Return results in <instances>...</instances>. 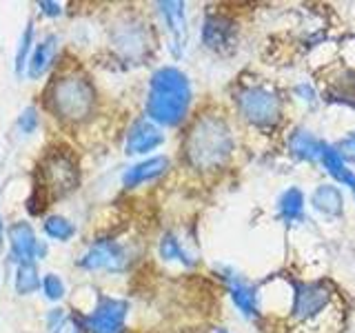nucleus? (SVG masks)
Wrapping results in <instances>:
<instances>
[{
	"mask_svg": "<svg viewBox=\"0 0 355 333\" xmlns=\"http://www.w3.org/2000/svg\"><path fill=\"white\" fill-rule=\"evenodd\" d=\"M233 151L231 129L220 116H202L184 140V155L196 169H218Z\"/></svg>",
	"mask_w": 355,
	"mask_h": 333,
	"instance_id": "obj_2",
	"label": "nucleus"
},
{
	"mask_svg": "<svg viewBox=\"0 0 355 333\" xmlns=\"http://www.w3.org/2000/svg\"><path fill=\"white\" fill-rule=\"evenodd\" d=\"M225 280L229 284V296L233 300V305H236L244 316H258V293H255V289L247 282L242 280L240 275H233V273H227Z\"/></svg>",
	"mask_w": 355,
	"mask_h": 333,
	"instance_id": "obj_14",
	"label": "nucleus"
},
{
	"mask_svg": "<svg viewBox=\"0 0 355 333\" xmlns=\"http://www.w3.org/2000/svg\"><path fill=\"white\" fill-rule=\"evenodd\" d=\"M293 314L295 322L313 320L331 305V287L324 282H295L293 284Z\"/></svg>",
	"mask_w": 355,
	"mask_h": 333,
	"instance_id": "obj_8",
	"label": "nucleus"
},
{
	"mask_svg": "<svg viewBox=\"0 0 355 333\" xmlns=\"http://www.w3.org/2000/svg\"><path fill=\"white\" fill-rule=\"evenodd\" d=\"M5 233H7V229H5L3 216H0V249H3V240H5Z\"/></svg>",
	"mask_w": 355,
	"mask_h": 333,
	"instance_id": "obj_30",
	"label": "nucleus"
},
{
	"mask_svg": "<svg viewBox=\"0 0 355 333\" xmlns=\"http://www.w3.org/2000/svg\"><path fill=\"white\" fill-rule=\"evenodd\" d=\"M14 264V289L18 296H33L40 291L42 278L38 271V262L22 260V262H9Z\"/></svg>",
	"mask_w": 355,
	"mask_h": 333,
	"instance_id": "obj_16",
	"label": "nucleus"
},
{
	"mask_svg": "<svg viewBox=\"0 0 355 333\" xmlns=\"http://www.w3.org/2000/svg\"><path fill=\"white\" fill-rule=\"evenodd\" d=\"M191 83L178 67H160L149 78V94L144 111L158 127H178L189 114Z\"/></svg>",
	"mask_w": 355,
	"mask_h": 333,
	"instance_id": "obj_1",
	"label": "nucleus"
},
{
	"mask_svg": "<svg viewBox=\"0 0 355 333\" xmlns=\"http://www.w3.org/2000/svg\"><path fill=\"white\" fill-rule=\"evenodd\" d=\"M202 42L205 47L214 51H225L233 42V27L231 22L222 16H209L202 27Z\"/></svg>",
	"mask_w": 355,
	"mask_h": 333,
	"instance_id": "obj_15",
	"label": "nucleus"
},
{
	"mask_svg": "<svg viewBox=\"0 0 355 333\" xmlns=\"http://www.w3.org/2000/svg\"><path fill=\"white\" fill-rule=\"evenodd\" d=\"M277 211H280V218L286 225H293L304 218V196L300 189L291 187L280 196V203H277Z\"/></svg>",
	"mask_w": 355,
	"mask_h": 333,
	"instance_id": "obj_20",
	"label": "nucleus"
},
{
	"mask_svg": "<svg viewBox=\"0 0 355 333\" xmlns=\"http://www.w3.org/2000/svg\"><path fill=\"white\" fill-rule=\"evenodd\" d=\"M42 231H44V236L55 240V242H69L73 236H76V225L69 220V218H64L60 214H53V216H47L42 222Z\"/></svg>",
	"mask_w": 355,
	"mask_h": 333,
	"instance_id": "obj_21",
	"label": "nucleus"
},
{
	"mask_svg": "<svg viewBox=\"0 0 355 333\" xmlns=\"http://www.w3.org/2000/svg\"><path fill=\"white\" fill-rule=\"evenodd\" d=\"M320 160H322V164H324V169L329 171V176L336 178L338 182L347 185L353 191V196H355V173L351 169H347V162H344L338 155L336 147H329V144H324V147H322Z\"/></svg>",
	"mask_w": 355,
	"mask_h": 333,
	"instance_id": "obj_17",
	"label": "nucleus"
},
{
	"mask_svg": "<svg viewBox=\"0 0 355 333\" xmlns=\"http://www.w3.org/2000/svg\"><path fill=\"white\" fill-rule=\"evenodd\" d=\"M129 316V302L122 298L100 296L92 314L85 316L83 329L89 333H122Z\"/></svg>",
	"mask_w": 355,
	"mask_h": 333,
	"instance_id": "obj_6",
	"label": "nucleus"
},
{
	"mask_svg": "<svg viewBox=\"0 0 355 333\" xmlns=\"http://www.w3.org/2000/svg\"><path fill=\"white\" fill-rule=\"evenodd\" d=\"M131 264V251L127 244L114 238H100L87 247L78 258V266L89 273H125Z\"/></svg>",
	"mask_w": 355,
	"mask_h": 333,
	"instance_id": "obj_4",
	"label": "nucleus"
},
{
	"mask_svg": "<svg viewBox=\"0 0 355 333\" xmlns=\"http://www.w3.org/2000/svg\"><path fill=\"white\" fill-rule=\"evenodd\" d=\"M160 16L164 20L166 29L171 33V49L175 56H180L187 42V16L184 3H158Z\"/></svg>",
	"mask_w": 355,
	"mask_h": 333,
	"instance_id": "obj_13",
	"label": "nucleus"
},
{
	"mask_svg": "<svg viewBox=\"0 0 355 333\" xmlns=\"http://www.w3.org/2000/svg\"><path fill=\"white\" fill-rule=\"evenodd\" d=\"M158 251H160V258L166 260V262H180L184 266H193L196 264V260L184 251L180 240H178L173 233H164L162 240H160Z\"/></svg>",
	"mask_w": 355,
	"mask_h": 333,
	"instance_id": "obj_22",
	"label": "nucleus"
},
{
	"mask_svg": "<svg viewBox=\"0 0 355 333\" xmlns=\"http://www.w3.org/2000/svg\"><path fill=\"white\" fill-rule=\"evenodd\" d=\"M40 291L44 298L49 300V302H60V300L67 296V284L58 273H44Z\"/></svg>",
	"mask_w": 355,
	"mask_h": 333,
	"instance_id": "obj_24",
	"label": "nucleus"
},
{
	"mask_svg": "<svg viewBox=\"0 0 355 333\" xmlns=\"http://www.w3.org/2000/svg\"><path fill=\"white\" fill-rule=\"evenodd\" d=\"M7 242H9V262L22 260H44L47 258V242L38 238L36 229L27 220H16L7 227Z\"/></svg>",
	"mask_w": 355,
	"mask_h": 333,
	"instance_id": "obj_7",
	"label": "nucleus"
},
{
	"mask_svg": "<svg viewBox=\"0 0 355 333\" xmlns=\"http://www.w3.org/2000/svg\"><path fill=\"white\" fill-rule=\"evenodd\" d=\"M67 318H69V314H67L62 307H53V309L47 311V316H44V325H47L49 333H53L55 329L64 325Z\"/></svg>",
	"mask_w": 355,
	"mask_h": 333,
	"instance_id": "obj_26",
	"label": "nucleus"
},
{
	"mask_svg": "<svg viewBox=\"0 0 355 333\" xmlns=\"http://www.w3.org/2000/svg\"><path fill=\"white\" fill-rule=\"evenodd\" d=\"M44 189H53L55 194L62 196L67 191H71L78 185V169L76 164L64 158V155H53L47 162H44Z\"/></svg>",
	"mask_w": 355,
	"mask_h": 333,
	"instance_id": "obj_10",
	"label": "nucleus"
},
{
	"mask_svg": "<svg viewBox=\"0 0 355 333\" xmlns=\"http://www.w3.org/2000/svg\"><path fill=\"white\" fill-rule=\"evenodd\" d=\"M216 333H229V331H225V329H216Z\"/></svg>",
	"mask_w": 355,
	"mask_h": 333,
	"instance_id": "obj_31",
	"label": "nucleus"
},
{
	"mask_svg": "<svg viewBox=\"0 0 355 333\" xmlns=\"http://www.w3.org/2000/svg\"><path fill=\"white\" fill-rule=\"evenodd\" d=\"M18 129L20 133H25V136H31V133H36L38 127H40V114L36 107H25L18 114Z\"/></svg>",
	"mask_w": 355,
	"mask_h": 333,
	"instance_id": "obj_25",
	"label": "nucleus"
},
{
	"mask_svg": "<svg viewBox=\"0 0 355 333\" xmlns=\"http://www.w3.org/2000/svg\"><path fill=\"white\" fill-rule=\"evenodd\" d=\"M336 151L344 162H355V133L349 138H344L342 142H338Z\"/></svg>",
	"mask_w": 355,
	"mask_h": 333,
	"instance_id": "obj_27",
	"label": "nucleus"
},
{
	"mask_svg": "<svg viewBox=\"0 0 355 333\" xmlns=\"http://www.w3.org/2000/svg\"><path fill=\"white\" fill-rule=\"evenodd\" d=\"M164 142L162 129L151 122L149 118H138L127 131L125 138V153L127 155H144L153 149H158Z\"/></svg>",
	"mask_w": 355,
	"mask_h": 333,
	"instance_id": "obj_9",
	"label": "nucleus"
},
{
	"mask_svg": "<svg viewBox=\"0 0 355 333\" xmlns=\"http://www.w3.org/2000/svg\"><path fill=\"white\" fill-rule=\"evenodd\" d=\"M33 22L29 20L27 25H25V29H22V33H20V40H18V47H16V56H14V71H16V76H22L25 74V69H27V62H29V56H31V51H33Z\"/></svg>",
	"mask_w": 355,
	"mask_h": 333,
	"instance_id": "obj_23",
	"label": "nucleus"
},
{
	"mask_svg": "<svg viewBox=\"0 0 355 333\" xmlns=\"http://www.w3.org/2000/svg\"><path fill=\"white\" fill-rule=\"evenodd\" d=\"M80 331H83V322H78L73 316H69V318H67L64 325L58 327L53 333H80Z\"/></svg>",
	"mask_w": 355,
	"mask_h": 333,
	"instance_id": "obj_29",
	"label": "nucleus"
},
{
	"mask_svg": "<svg viewBox=\"0 0 355 333\" xmlns=\"http://www.w3.org/2000/svg\"><path fill=\"white\" fill-rule=\"evenodd\" d=\"M311 203L324 216H340L344 209L342 191L333 185H320L313 191V196H311Z\"/></svg>",
	"mask_w": 355,
	"mask_h": 333,
	"instance_id": "obj_18",
	"label": "nucleus"
},
{
	"mask_svg": "<svg viewBox=\"0 0 355 333\" xmlns=\"http://www.w3.org/2000/svg\"><path fill=\"white\" fill-rule=\"evenodd\" d=\"M96 89L83 76H62L49 89V107L55 118L83 122L94 114Z\"/></svg>",
	"mask_w": 355,
	"mask_h": 333,
	"instance_id": "obj_3",
	"label": "nucleus"
},
{
	"mask_svg": "<svg viewBox=\"0 0 355 333\" xmlns=\"http://www.w3.org/2000/svg\"><path fill=\"white\" fill-rule=\"evenodd\" d=\"M322 147H324V142H320L318 138L311 136L309 131H302V129L293 131V136L288 138V149L302 160H320Z\"/></svg>",
	"mask_w": 355,
	"mask_h": 333,
	"instance_id": "obj_19",
	"label": "nucleus"
},
{
	"mask_svg": "<svg viewBox=\"0 0 355 333\" xmlns=\"http://www.w3.org/2000/svg\"><path fill=\"white\" fill-rule=\"evenodd\" d=\"M58 49H60V38L55 36V33H47L42 40L33 44V51L29 56V62L25 69L29 80H40V78L51 69L55 56H58Z\"/></svg>",
	"mask_w": 355,
	"mask_h": 333,
	"instance_id": "obj_11",
	"label": "nucleus"
},
{
	"mask_svg": "<svg viewBox=\"0 0 355 333\" xmlns=\"http://www.w3.org/2000/svg\"><path fill=\"white\" fill-rule=\"evenodd\" d=\"M166 169H169V158H166V155H153V158H147L129 166V169L122 173V187L136 189L140 185L153 182V180H158L160 176H164Z\"/></svg>",
	"mask_w": 355,
	"mask_h": 333,
	"instance_id": "obj_12",
	"label": "nucleus"
},
{
	"mask_svg": "<svg viewBox=\"0 0 355 333\" xmlns=\"http://www.w3.org/2000/svg\"><path fill=\"white\" fill-rule=\"evenodd\" d=\"M238 109L255 127H271L280 120V98L264 87H247L238 94Z\"/></svg>",
	"mask_w": 355,
	"mask_h": 333,
	"instance_id": "obj_5",
	"label": "nucleus"
},
{
	"mask_svg": "<svg viewBox=\"0 0 355 333\" xmlns=\"http://www.w3.org/2000/svg\"><path fill=\"white\" fill-rule=\"evenodd\" d=\"M38 9H40V14L47 16V18H58L62 14V5L60 3H51V0H40Z\"/></svg>",
	"mask_w": 355,
	"mask_h": 333,
	"instance_id": "obj_28",
	"label": "nucleus"
}]
</instances>
